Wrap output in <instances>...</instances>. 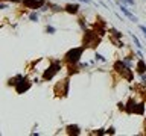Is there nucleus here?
Instances as JSON below:
<instances>
[{
	"mask_svg": "<svg viewBox=\"0 0 146 136\" xmlns=\"http://www.w3.org/2000/svg\"><path fill=\"white\" fill-rule=\"evenodd\" d=\"M64 61H59V59H49L47 67L43 70V74H41V79L43 82H50L55 79V76L59 74V71L62 70Z\"/></svg>",
	"mask_w": 146,
	"mask_h": 136,
	"instance_id": "1",
	"label": "nucleus"
},
{
	"mask_svg": "<svg viewBox=\"0 0 146 136\" xmlns=\"http://www.w3.org/2000/svg\"><path fill=\"white\" fill-rule=\"evenodd\" d=\"M85 52H87V48L84 47V45H79V47H72V48H68L67 52H66L62 61H64L66 65H78V63L82 61Z\"/></svg>",
	"mask_w": 146,
	"mask_h": 136,
	"instance_id": "2",
	"label": "nucleus"
},
{
	"mask_svg": "<svg viewBox=\"0 0 146 136\" xmlns=\"http://www.w3.org/2000/svg\"><path fill=\"white\" fill-rule=\"evenodd\" d=\"M100 39H102V35L96 29H87L82 35V45L88 50H94L100 44Z\"/></svg>",
	"mask_w": 146,
	"mask_h": 136,
	"instance_id": "3",
	"label": "nucleus"
},
{
	"mask_svg": "<svg viewBox=\"0 0 146 136\" xmlns=\"http://www.w3.org/2000/svg\"><path fill=\"white\" fill-rule=\"evenodd\" d=\"M113 70L116 71L117 74L122 77V79H126V82H132V80H134V73H132V68L128 67L126 63L122 61V58L117 59V61L114 62Z\"/></svg>",
	"mask_w": 146,
	"mask_h": 136,
	"instance_id": "4",
	"label": "nucleus"
},
{
	"mask_svg": "<svg viewBox=\"0 0 146 136\" xmlns=\"http://www.w3.org/2000/svg\"><path fill=\"white\" fill-rule=\"evenodd\" d=\"M53 92L58 98H66L68 95V92H70V76L58 80L56 85L53 86Z\"/></svg>",
	"mask_w": 146,
	"mask_h": 136,
	"instance_id": "5",
	"label": "nucleus"
},
{
	"mask_svg": "<svg viewBox=\"0 0 146 136\" xmlns=\"http://www.w3.org/2000/svg\"><path fill=\"white\" fill-rule=\"evenodd\" d=\"M32 83H34V82H32L29 77H26V76H23L20 80L17 82L15 85H14V89H15V92L17 94H26L27 91H29L31 88H32Z\"/></svg>",
	"mask_w": 146,
	"mask_h": 136,
	"instance_id": "6",
	"label": "nucleus"
},
{
	"mask_svg": "<svg viewBox=\"0 0 146 136\" xmlns=\"http://www.w3.org/2000/svg\"><path fill=\"white\" fill-rule=\"evenodd\" d=\"M49 0H23L21 5L25 6L26 9H34V11H36V9H40L44 6L46 3H47Z\"/></svg>",
	"mask_w": 146,
	"mask_h": 136,
	"instance_id": "7",
	"label": "nucleus"
},
{
	"mask_svg": "<svg viewBox=\"0 0 146 136\" xmlns=\"http://www.w3.org/2000/svg\"><path fill=\"white\" fill-rule=\"evenodd\" d=\"M116 5L119 6V9H120V12H122L123 15H125V17L128 18V20H131L132 23H139V18H137V17L134 15V14H132V12L129 11V9H128V6H126V5H123V3L120 2V0H117V2H116Z\"/></svg>",
	"mask_w": 146,
	"mask_h": 136,
	"instance_id": "8",
	"label": "nucleus"
},
{
	"mask_svg": "<svg viewBox=\"0 0 146 136\" xmlns=\"http://www.w3.org/2000/svg\"><path fill=\"white\" fill-rule=\"evenodd\" d=\"M64 12L68 14V15H79V12H81V6H79V3H67L66 6H64Z\"/></svg>",
	"mask_w": 146,
	"mask_h": 136,
	"instance_id": "9",
	"label": "nucleus"
},
{
	"mask_svg": "<svg viewBox=\"0 0 146 136\" xmlns=\"http://www.w3.org/2000/svg\"><path fill=\"white\" fill-rule=\"evenodd\" d=\"M66 133L68 136H79V135H82V131L78 124H68V126H66Z\"/></svg>",
	"mask_w": 146,
	"mask_h": 136,
	"instance_id": "10",
	"label": "nucleus"
},
{
	"mask_svg": "<svg viewBox=\"0 0 146 136\" xmlns=\"http://www.w3.org/2000/svg\"><path fill=\"white\" fill-rule=\"evenodd\" d=\"M134 70L137 74H143V73H146V62L145 59H137L135 61V65H134Z\"/></svg>",
	"mask_w": 146,
	"mask_h": 136,
	"instance_id": "11",
	"label": "nucleus"
},
{
	"mask_svg": "<svg viewBox=\"0 0 146 136\" xmlns=\"http://www.w3.org/2000/svg\"><path fill=\"white\" fill-rule=\"evenodd\" d=\"M108 33H110V38H114V39H122V36H123L122 32L117 30V29H114V27H110Z\"/></svg>",
	"mask_w": 146,
	"mask_h": 136,
	"instance_id": "12",
	"label": "nucleus"
},
{
	"mask_svg": "<svg viewBox=\"0 0 146 136\" xmlns=\"http://www.w3.org/2000/svg\"><path fill=\"white\" fill-rule=\"evenodd\" d=\"M78 24H79L82 32H85L87 29H88V24H87V18L85 17H79V18H78Z\"/></svg>",
	"mask_w": 146,
	"mask_h": 136,
	"instance_id": "13",
	"label": "nucleus"
},
{
	"mask_svg": "<svg viewBox=\"0 0 146 136\" xmlns=\"http://www.w3.org/2000/svg\"><path fill=\"white\" fill-rule=\"evenodd\" d=\"M49 9L52 12H64V6L56 5V3H50V2H49Z\"/></svg>",
	"mask_w": 146,
	"mask_h": 136,
	"instance_id": "14",
	"label": "nucleus"
},
{
	"mask_svg": "<svg viewBox=\"0 0 146 136\" xmlns=\"http://www.w3.org/2000/svg\"><path fill=\"white\" fill-rule=\"evenodd\" d=\"M29 20L32 21V23H38L40 21V11H32V12H29Z\"/></svg>",
	"mask_w": 146,
	"mask_h": 136,
	"instance_id": "15",
	"label": "nucleus"
},
{
	"mask_svg": "<svg viewBox=\"0 0 146 136\" xmlns=\"http://www.w3.org/2000/svg\"><path fill=\"white\" fill-rule=\"evenodd\" d=\"M94 59H96V62H102V63L108 62L107 56H104V54H102V53H99L98 50H94Z\"/></svg>",
	"mask_w": 146,
	"mask_h": 136,
	"instance_id": "16",
	"label": "nucleus"
},
{
	"mask_svg": "<svg viewBox=\"0 0 146 136\" xmlns=\"http://www.w3.org/2000/svg\"><path fill=\"white\" fill-rule=\"evenodd\" d=\"M128 33H129V36H131V38H132V42L135 44V47H137V48H140V50H143V45H141V42H140V39L137 38V36H135L134 33H132V32H128Z\"/></svg>",
	"mask_w": 146,
	"mask_h": 136,
	"instance_id": "17",
	"label": "nucleus"
},
{
	"mask_svg": "<svg viewBox=\"0 0 146 136\" xmlns=\"http://www.w3.org/2000/svg\"><path fill=\"white\" fill-rule=\"evenodd\" d=\"M21 77H23V74H17V76L11 77V79H8V83H6V85H8V86H12V88H14V85H15L17 82L21 79Z\"/></svg>",
	"mask_w": 146,
	"mask_h": 136,
	"instance_id": "18",
	"label": "nucleus"
},
{
	"mask_svg": "<svg viewBox=\"0 0 146 136\" xmlns=\"http://www.w3.org/2000/svg\"><path fill=\"white\" fill-rule=\"evenodd\" d=\"M44 32H46L47 35H55V33H56V27L52 26V24H46V27H44Z\"/></svg>",
	"mask_w": 146,
	"mask_h": 136,
	"instance_id": "19",
	"label": "nucleus"
},
{
	"mask_svg": "<svg viewBox=\"0 0 146 136\" xmlns=\"http://www.w3.org/2000/svg\"><path fill=\"white\" fill-rule=\"evenodd\" d=\"M105 135H116V127H108V129H105Z\"/></svg>",
	"mask_w": 146,
	"mask_h": 136,
	"instance_id": "20",
	"label": "nucleus"
},
{
	"mask_svg": "<svg viewBox=\"0 0 146 136\" xmlns=\"http://www.w3.org/2000/svg\"><path fill=\"white\" fill-rule=\"evenodd\" d=\"M120 2L126 6H135V0H120Z\"/></svg>",
	"mask_w": 146,
	"mask_h": 136,
	"instance_id": "21",
	"label": "nucleus"
},
{
	"mask_svg": "<svg viewBox=\"0 0 146 136\" xmlns=\"http://www.w3.org/2000/svg\"><path fill=\"white\" fill-rule=\"evenodd\" d=\"M117 107H119V110L125 112V103H123V101H119L117 103Z\"/></svg>",
	"mask_w": 146,
	"mask_h": 136,
	"instance_id": "22",
	"label": "nucleus"
},
{
	"mask_svg": "<svg viewBox=\"0 0 146 136\" xmlns=\"http://www.w3.org/2000/svg\"><path fill=\"white\" fill-rule=\"evenodd\" d=\"M135 54H137V59H143V53H141V50H140V48H137Z\"/></svg>",
	"mask_w": 146,
	"mask_h": 136,
	"instance_id": "23",
	"label": "nucleus"
},
{
	"mask_svg": "<svg viewBox=\"0 0 146 136\" xmlns=\"http://www.w3.org/2000/svg\"><path fill=\"white\" fill-rule=\"evenodd\" d=\"M139 29L143 32V36H145V39H146V26H143V24H140L139 26Z\"/></svg>",
	"mask_w": 146,
	"mask_h": 136,
	"instance_id": "24",
	"label": "nucleus"
},
{
	"mask_svg": "<svg viewBox=\"0 0 146 136\" xmlns=\"http://www.w3.org/2000/svg\"><path fill=\"white\" fill-rule=\"evenodd\" d=\"M93 135H105V130L104 129H99V130L93 131Z\"/></svg>",
	"mask_w": 146,
	"mask_h": 136,
	"instance_id": "25",
	"label": "nucleus"
},
{
	"mask_svg": "<svg viewBox=\"0 0 146 136\" xmlns=\"http://www.w3.org/2000/svg\"><path fill=\"white\" fill-rule=\"evenodd\" d=\"M140 80L143 82V83L146 85V73H143V74H140Z\"/></svg>",
	"mask_w": 146,
	"mask_h": 136,
	"instance_id": "26",
	"label": "nucleus"
},
{
	"mask_svg": "<svg viewBox=\"0 0 146 136\" xmlns=\"http://www.w3.org/2000/svg\"><path fill=\"white\" fill-rule=\"evenodd\" d=\"M3 2H8V3H21L23 0H3Z\"/></svg>",
	"mask_w": 146,
	"mask_h": 136,
	"instance_id": "27",
	"label": "nucleus"
}]
</instances>
